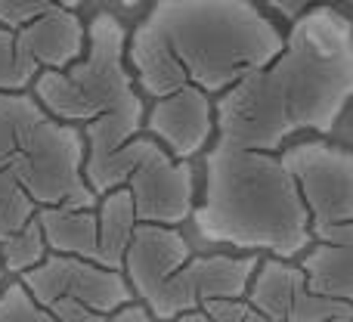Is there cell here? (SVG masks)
<instances>
[{"instance_id": "44dd1931", "label": "cell", "mask_w": 353, "mask_h": 322, "mask_svg": "<svg viewBox=\"0 0 353 322\" xmlns=\"http://www.w3.org/2000/svg\"><path fill=\"white\" fill-rule=\"evenodd\" d=\"M201 310L214 322H245L251 313V304L245 298H217V301L201 304Z\"/></svg>"}, {"instance_id": "ffe728a7", "label": "cell", "mask_w": 353, "mask_h": 322, "mask_svg": "<svg viewBox=\"0 0 353 322\" xmlns=\"http://www.w3.org/2000/svg\"><path fill=\"white\" fill-rule=\"evenodd\" d=\"M93 0H0V25L6 28H19V25L31 22V19L43 16L53 10H78Z\"/></svg>"}, {"instance_id": "d6986e66", "label": "cell", "mask_w": 353, "mask_h": 322, "mask_svg": "<svg viewBox=\"0 0 353 322\" xmlns=\"http://www.w3.org/2000/svg\"><path fill=\"white\" fill-rule=\"evenodd\" d=\"M353 316V304L338 298H325L310 288L294 298V307L288 313V322H347Z\"/></svg>"}, {"instance_id": "3957f363", "label": "cell", "mask_w": 353, "mask_h": 322, "mask_svg": "<svg viewBox=\"0 0 353 322\" xmlns=\"http://www.w3.org/2000/svg\"><path fill=\"white\" fill-rule=\"evenodd\" d=\"M195 236L239 254L301 261L313 245L310 214L279 152L214 140L205 152V189L192 211Z\"/></svg>"}, {"instance_id": "5b68a950", "label": "cell", "mask_w": 353, "mask_h": 322, "mask_svg": "<svg viewBox=\"0 0 353 322\" xmlns=\"http://www.w3.org/2000/svg\"><path fill=\"white\" fill-rule=\"evenodd\" d=\"M84 159L74 124L53 118L28 90L0 93V205L28 195L41 208H97Z\"/></svg>"}, {"instance_id": "30bf717a", "label": "cell", "mask_w": 353, "mask_h": 322, "mask_svg": "<svg viewBox=\"0 0 353 322\" xmlns=\"http://www.w3.org/2000/svg\"><path fill=\"white\" fill-rule=\"evenodd\" d=\"M19 282L41 307H53L56 301H78L90 310L112 316L115 310L137 301L124 273L72 254H47V261L22 273Z\"/></svg>"}, {"instance_id": "8fae6325", "label": "cell", "mask_w": 353, "mask_h": 322, "mask_svg": "<svg viewBox=\"0 0 353 322\" xmlns=\"http://www.w3.org/2000/svg\"><path fill=\"white\" fill-rule=\"evenodd\" d=\"M146 134L155 137L176 161H192L217 137L214 97L199 87H183L171 97L155 99L146 112Z\"/></svg>"}, {"instance_id": "4fadbf2b", "label": "cell", "mask_w": 353, "mask_h": 322, "mask_svg": "<svg viewBox=\"0 0 353 322\" xmlns=\"http://www.w3.org/2000/svg\"><path fill=\"white\" fill-rule=\"evenodd\" d=\"M307 288L353 304V223L325 232L301 254Z\"/></svg>"}, {"instance_id": "7402d4cb", "label": "cell", "mask_w": 353, "mask_h": 322, "mask_svg": "<svg viewBox=\"0 0 353 322\" xmlns=\"http://www.w3.org/2000/svg\"><path fill=\"white\" fill-rule=\"evenodd\" d=\"M47 310H53L59 322H109L105 313L90 310V307L78 304V301H56V304L47 307Z\"/></svg>"}, {"instance_id": "2e32d148", "label": "cell", "mask_w": 353, "mask_h": 322, "mask_svg": "<svg viewBox=\"0 0 353 322\" xmlns=\"http://www.w3.org/2000/svg\"><path fill=\"white\" fill-rule=\"evenodd\" d=\"M99 257L97 263L105 270H118L124 273V257H128L130 239H134L137 226V208L130 189H112L99 199Z\"/></svg>"}, {"instance_id": "9c48e42d", "label": "cell", "mask_w": 353, "mask_h": 322, "mask_svg": "<svg viewBox=\"0 0 353 322\" xmlns=\"http://www.w3.org/2000/svg\"><path fill=\"white\" fill-rule=\"evenodd\" d=\"M261 267V254H192L149 301L159 322H176L217 298H245Z\"/></svg>"}, {"instance_id": "603a6c76", "label": "cell", "mask_w": 353, "mask_h": 322, "mask_svg": "<svg viewBox=\"0 0 353 322\" xmlns=\"http://www.w3.org/2000/svg\"><path fill=\"white\" fill-rule=\"evenodd\" d=\"M263 3H267L273 12H279L285 22H294L298 16H304V12L310 10L313 0H263Z\"/></svg>"}, {"instance_id": "83f0119b", "label": "cell", "mask_w": 353, "mask_h": 322, "mask_svg": "<svg viewBox=\"0 0 353 322\" xmlns=\"http://www.w3.org/2000/svg\"><path fill=\"white\" fill-rule=\"evenodd\" d=\"M3 273L6 270H3V261H0V288H3Z\"/></svg>"}, {"instance_id": "4316f807", "label": "cell", "mask_w": 353, "mask_h": 322, "mask_svg": "<svg viewBox=\"0 0 353 322\" xmlns=\"http://www.w3.org/2000/svg\"><path fill=\"white\" fill-rule=\"evenodd\" d=\"M118 3H121L124 10H134V6H137V3H143V0H118Z\"/></svg>"}, {"instance_id": "6da1fadb", "label": "cell", "mask_w": 353, "mask_h": 322, "mask_svg": "<svg viewBox=\"0 0 353 322\" xmlns=\"http://www.w3.org/2000/svg\"><path fill=\"white\" fill-rule=\"evenodd\" d=\"M353 99V22L335 6H310L285 47L214 99L217 143L282 152L298 134H332Z\"/></svg>"}, {"instance_id": "8992f818", "label": "cell", "mask_w": 353, "mask_h": 322, "mask_svg": "<svg viewBox=\"0 0 353 322\" xmlns=\"http://www.w3.org/2000/svg\"><path fill=\"white\" fill-rule=\"evenodd\" d=\"M84 177L99 199L112 189H130L140 223L180 226L195 211V168L176 161L149 134L99 161H84Z\"/></svg>"}, {"instance_id": "5bb4252c", "label": "cell", "mask_w": 353, "mask_h": 322, "mask_svg": "<svg viewBox=\"0 0 353 322\" xmlns=\"http://www.w3.org/2000/svg\"><path fill=\"white\" fill-rule=\"evenodd\" d=\"M304 288H307V276L298 261L261 257V267H257L254 279H251L245 301H248L251 310H257L261 316L276 319V322H288L294 298H298Z\"/></svg>"}, {"instance_id": "ac0fdd59", "label": "cell", "mask_w": 353, "mask_h": 322, "mask_svg": "<svg viewBox=\"0 0 353 322\" xmlns=\"http://www.w3.org/2000/svg\"><path fill=\"white\" fill-rule=\"evenodd\" d=\"M0 322H59L53 310L41 307L19 279L0 288Z\"/></svg>"}, {"instance_id": "e0dca14e", "label": "cell", "mask_w": 353, "mask_h": 322, "mask_svg": "<svg viewBox=\"0 0 353 322\" xmlns=\"http://www.w3.org/2000/svg\"><path fill=\"white\" fill-rule=\"evenodd\" d=\"M50 254L47 248V239H43V226L41 220H31L25 230H19L12 239H6L3 245H0V261H3V270L6 273H12L19 279L22 273H28V270H34L37 263H43Z\"/></svg>"}, {"instance_id": "484cf974", "label": "cell", "mask_w": 353, "mask_h": 322, "mask_svg": "<svg viewBox=\"0 0 353 322\" xmlns=\"http://www.w3.org/2000/svg\"><path fill=\"white\" fill-rule=\"evenodd\" d=\"M245 322H276V319H267V316H261L257 310H251V313H248V319H245Z\"/></svg>"}, {"instance_id": "277c9868", "label": "cell", "mask_w": 353, "mask_h": 322, "mask_svg": "<svg viewBox=\"0 0 353 322\" xmlns=\"http://www.w3.org/2000/svg\"><path fill=\"white\" fill-rule=\"evenodd\" d=\"M128 37L121 19L99 12L87 25L84 56L62 72L43 68L31 84V97L53 118L84 124V161H99L146 134V97L128 66Z\"/></svg>"}, {"instance_id": "52a82bcc", "label": "cell", "mask_w": 353, "mask_h": 322, "mask_svg": "<svg viewBox=\"0 0 353 322\" xmlns=\"http://www.w3.org/2000/svg\"><path fill=\"white\" fill-rule=\"evenodd\" d=\"M87 50V25L78 12L53 10L19 28L0 25V93H25L43 68L74 66Z\"/></svg>"}, {"instance_id": "7a4b0ae2", "label": "cell", "mask_w": 353, "mask_h": 322, "mask_svg": "<svg viewBox=\"0 0 353 322\" xmlns=\"http://www.w3.org/2000/svg\"><path fill=\"white\" fill-rule=\"evenodd\" d=\"M282 47V31L251 0H155L128 37V66L143 97L199 87L217 99Z\"/></svg>"}, {"instance_id": "9a60e30c", "label": "cell", "mask_w": 353, "mask_h": 322, "mask_svg": "<svg viewBox=\"0 0 353 322\" xmlns=\"http://www.w3.org/2000/svg\"><path fill=\"white\" fill-rule=\"evenodd\" d=\"M37 220L43 226L50 254H72L97 263L99 257V214L97 208H41Z\"/></svg>"}, {"instance_id": "ba28073f", "label": "cell", "mask_w": 353, "mask_h": 322, "mask_svg": "<svg viewBox=\"0 0 353 322\" xmlns=\"http://www.w3.org/2000/svg\"><path fill=\"white\" fill-rule=\"evenodd\" d=\"M301 199L310 214L313 242L325 232L353 223V152L325 140H301L282 149Z\"/></svg>"}, {"instance_id": "f1b7e54d", "label": "cell", "mask_w": 353, "mask_h": 322, "mask_svg": "<svg viewBox=\"0 0 353 322\" xmlns=\"http://www.w3.org/2000/svg\"><path fill=\"white\" fill-rule=\"evenodd\" d=\"M347 322H353V316H350V319H347Z\"/></svg>"}, {"instance_id": "7c38bea8", "label": "cell", "mask_w": 353, "mask_h": 322, "mask_svg": "<svg viewBox=\"0 0 353 322\" xmlns=\"http://www.w3.org/2000/svg\"><path fill=\"white\" fill-rule=\"evenodd\" d=\"M189 257L192 245L176 226L140 223L124 257V279L134 288V298L140 304H149Z\"/></svg>"}, {"instance_id": "cb8c5ba5", "label": "cell", "mask_w": 353, "mask_h": 322, "mask_svg": "<svg viewBox=\"0 0 353 322\" xmlns=\"http://www.w3.org/2000/svg\"><path fill=\"white\" fill-rule=\"evenodd\" d=\"M109 322H159L149 313V307L146 304H140V301H134V304H128V307H121V310H115L109 316Z\"/></svg>"}, {"instance_id": "d4e9b609", "label": "cell", "mask_w": 353, "mask_h": 322, "mask_svg": "<svg viewBox=\"0 0 353 322\" xmlns=\"http://www.w3.org/2000/svg\"><path fill=\"white\" fill-rule=\"evenodd\" d=\"M176 322H214V319L208 316V313L199 307V310H189V313H183V316L176 319Z\"/></svg>"}]
</instances>
